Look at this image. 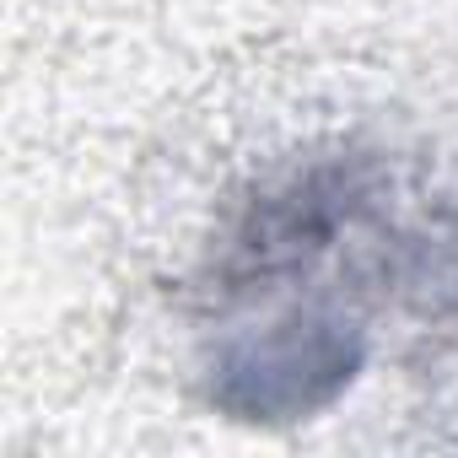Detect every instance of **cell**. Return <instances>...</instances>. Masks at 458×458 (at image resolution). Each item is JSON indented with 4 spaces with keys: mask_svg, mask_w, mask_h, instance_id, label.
Here are the masks:
<instances>
[{
    "mask_svg": "<svg viewBox=\"0 0 458 458\" xmlns=\"http://www.w3.org/2000/svg\"><path fill=\"white\" fill-rule=\"evenodd\" d=\"M383 194L388 167L361 151L313 157L259 183L216 249V297H249L292 276H308L318 259L340 249V238H351L361 221L377 216Z\"/></svg>",
    "mask_w": 458,
    "mask_h": 458,
    "instance_id": "cell-1",
    "label": "cell"
},
{
    "mask_svg": "<svg viewBox=\"0 0 458 458\" xmlns=\"http://www.w3.org/2000/svg\"><path fill=\"white\" fill-rule=\"evenodd\" d=\"M367 367L361 324L329 308H292L265 329L233 335L205 361V404L226 420L286 426L329 410Z\"/></svg>",
    "mask_w": 458,
    "mask_h": 458,
    "instance_id": "cell-2",
    "label": "cell"
},
{
    "mask_svg": "<svg viewBox=\"0 0 458 458\" xmlns=\"http://www.w3.org/2000/svg\"><path fill=\"white\" fill-rule=\"evenodd\" d=\"M383 276L420 313L453 318L458 313V205H442L426 221H415L410 233H399L394 249L383 254Z\"/></svg>",
    "mask_w": 458,
    "mask_h": 458,
    "instance_id": "cell-3",
    "label": "cell"
}]
</instances>
